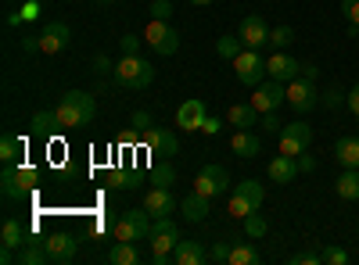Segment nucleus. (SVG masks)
<instances>
[{"mask_svg": "<svg viewBox=\"0 0 359 265\" xmlns=\"http://www.w3.org/2000/svg\"><path fill=\"white\" fill-rule=\"evenodd\" d=\"M111 83L118 90H147L155 83V65L140 54H123V62L111 69Z\"/></svg>", "mask_w": 359, "mask_h": 265, "instance_id": "f257e3e1", "label": "nucleus"}, {"mask_svg": "<svg viewBox=\"0 0 359 265\" xmlns=\"http://www.w3.org/2000/svg\"><path fill=\"white\" fill-rule=\"evenodd\" d=\"M54 115H57V126H62V129H79L86 122H94L97 101L90 97V94H83V90H69L62 101H57Z\"/></svg>", "mask_w": 359, "mask_h": 265, "instance_id": "f03ea898", "label": "nucleus"}, {"mask_svg": "<svg viewBox=\"0 0 359 265\" xmlns=\"http://www.w3.org/2000/svg\"><path fill=\"white\" fill-rule=\"evenodd\" d=\"M151 262L155 265H169L172 262V251H176V244H180V226L172 222V215H162V219H155L151 222Z\"/></svg>", "mask_w": 359, "mask_h": 265, "instance_id": "7ed1b4c3", "label": "nucleus"}, {"mask_svg": "<svg viewBox=\"0 0 359 265\" xmlns=\"http://www.w3.org/2000/svg\"><path fill=\"white\" fill-rule=\"evenodd\" d=\"M151 215H147V208L140 204V208H130V212H123L115 219V229H111V237L115 241H133V244H140V241H147L151 237Z\"/></svg>", "mask_w": 359, "mask_h": 265, "instance_id": "20e7f679", "label": "nucleus"}, {"mask_svg": "<svg viewBox=\"0 0 359 265\" xmlns=\"http://www.w3.org/2000/svg\"><path fill=\"white\" fill-rule=\"evenodd\" d=\"M144 43L151 47L158 57H169V54H176L180 50V33L169 25V22H162V18H151L144 25Z\"/></svg>", "mask_w": 359, "mask_h": 265, "instance_id": "39448f33", "label": "nucleus"}, {"mask_svg": "<svg viewBox=\"0 0 359 265\" xmlns=\"http://www.w3.org/2000/svg\"><path fill=\"white\" fill-rule=\"evenodd\" d=\"M233 72H237V83H245V86H255L266 79V57L259 54V50H252V47H245L241 54L233 57Z\"/></svg>", "mask_w": 359, "mask_h": 265, "instance_id": "423d86ee", "label": "nucleus"}, {"mask_svg": "<svg viewBox=\"0 0 359 265\" xmlns=\"http://www.w3.org/2000/svg\"><path fill=\"white\" fill-rule=\"evenodd\" d=\"M316 104H320V94H316L313 79L298 76V79L287 83V108H291L294 115H306V111H313Z\"/></svg>", "mask_w": 359, "mask_h": 265, "instance_id": "0eeeda50", "label": "nucleus"}, {"mask_svg": "<svg viewBox=\"0 0 359 265\" xmlns=\"http://www.w3.org/2000/svg\"><path fill=\"white\" fill-rule=\"evenodd\" d=\"M252 104L259 115L266 111H277L280 104H287V83H277V79H262L255 86V94H252Z\"/></svg>", "mask_w": 359, "mask_h": 265, "instance_id": "6e6552de", "label": "nucleus"}, {"mask_svg": "<svg viewBox=\"0 0 359 265\" xmlns=\"http://www.w3.org/2000/svg\"><path fill=\"white\" fill-rule=\"evenodd\" d=\"M43 248H47V258L54 265H72L79 255V241L72 233H50V237H43Z\"/></svg>", "mask_w": 359, "mask_h": 265, "instance_id": "1a4fd4ad", "label": "nucleus"}, {"mask_svg": "<svg viewBox=\"0 0 359 265\" xmlns=\"http://www.w3.org/2000/svg\"><path fill=\"white\" fill-rule=\"evenodd\" d=\"M226 187H230V172L223 165H205L194 180V190L205 194V197H223Z\"/></svg>", "mask_w": 359, "mask_h": 265, "instance_id": "9d476101", "label": "nucleus"}, {"mask_svg": "<svg viewBox=\"0 0 359 265\" xmlns=\"http://www.w3.org/2000/svg\"><path fill=\"white\" fill-rule=\"evenodd\" d=\"M309 143H313V126H306V122H291L280 129V155L298 158L302 151H309Z\"/></svg>", "mask_w": 359, "mask_h": 265, "instance_id": "9b49d317", "label": "nucleus"}, {"mask_svg": "<svg viewBox=\"0 0 359 265\" xmlns=\"http://www.w3.org/2000/svg\"><path fill=\"white\" fill-rule=\"evenodd\" d=\"M69 43H72V29L65 22H47L40 29V50L43 54H62Z\"/></svg>", "mask_w": 359, "mask_h": 265, "instance_id": "f8f14e48", "label": "nucleus"}, {"mask_svg": "<svg viewBox=\"0 0 359 265\" xmlns=\"http://www.w3.org/2000/svg\"><path fill=\"white\" fill-rule=\"evenodd\" d=\"M237 36L245 40V47L259 50V47H266V43H269V25L262 22V15H245V18H241V25H237Z\"/></svg>", "mask_w": 359, "mask_h": 265, "instance_id": "ddd939ff", "label": "nucleus"}, {"mask_svg": "<svg viewBox=\"0 0 359 265\" xmlns=\"http://www.w3.org/2000/svg\"><path fill=\"white\" fill-rule=\"evenodd\" d=\"M144 147H147L151 155H165V158L180 155V140H176V133H172V129H158V126L144 129Z\"/></svg>", "mask_w": 359, "mask_h": 265, "instance_id": "4468645a", "label": "nucleus"}, {"mask_svg": "<svg viewBox=\"0 0 359 265\" xmlns=\"http://www.w3.org/2000/svg\"><path fill=\"white\" fill-rule=\"evenodd\" d=\"M298 72H302V62H294V57L284 54V50H277L273 57H266V76H269V79L291 83V79H298Z\"/></svg>", "mask_w": 359, "mask_h": 265, "instance_id": "2eb2a0df", "label": "nucleus"}, {"mask_svg": "<svg viewBox=\"0 0 359 265\" xmlns=\"http://www.w3.org/2000/svg\"><path fill=\"white\" fill-rule=\"evenodd\" d=\"M205 119H208V108H205V101H198V97H191V101H184V104L176 108V126L187 129V133L201 129Z\"/></svg>", "mask_w": 359, "mask_h": 265, "instance_id": "dca6fc26", "label": "nucleus"}, {"mask_svg": "<svg viewBox=\"0 0 359 265\" xmlns=\"http://www.w3.org/2000/svg\"><path fill=\"white\" fill-rule=\"evenodd\" d=\"M144 208H147V215H151V219L172 215L176 212V201H172L169 187H151V190H147L144 194Z\"/></svg>", "mask_w": 359, "mask_h": 265, "instance_id": "f3484780", "label": "nucleus"}, {"mask_svg": "<svg viewBox=\"0 0 359 265\" xmlns=\"http://www.w3.org/2000/svg\"><path fill=\"white\" fill-rule=\"evenodd\" d=\"M180 212H184L187 222H205L208 212H212V197H205V194H187L184 201H180Z\"/></svg>", "mask_w": 359, "mask_h": 265, "instance_id": "a211bd4d", "label": "nucleus"}, {"mask_svg": "<svg viewBox=\"0 0 359 265\" xmlns=\"http://www.w3.org/2000/svg\"><path fill=\"white\" fill-rule=\"evenodd\" d=\"M230 151H233L237 158H255V155L262 151V143H259V136H255L252 129H233V136H230Z\"/></svg>", "mask_w": 359, "mask_h": 265, "instance_id": "6ab92c4d", "label": "nucleus"}, {"mask_svg": "<svg viewBox=\"0 0 359 265\" xmlns=\"http://www.w3.org/2000/svg\"><path fill=\"white\" fill-rule=\"evenodd\" d=\"M0 190H4V201H25L29 197V187L18 180L15 165H4V172H0Z\"/></svg>", "mask_w": 359, "mask_h": 265, "instance_id": "aec40b11", "label": "nucleus"}, {"mask_svg": "<svg viewBox=\"0 0 359 265\" xmlns=\"http://www.w3.org/2000/svg\"><path fill=\"white\" fill-rule=\"evenodd\" d=\"M269 180H273V183H294V176H298V162L291 158V155H277L273 162H269Z\"/></svg>", "mask_w": 359, "mask_h": 265, "instance_id": "412c9836", "label": "nucleus"}, {"mask_svg": "<svg viewBox=\"0 0 359 265\" xmlns=\"http://www.w3.org/2000/svg\"><path fill=\"white\" fill-rule=\"evenodd\" d=\"M259 119L262 115L255 111V104H230V111H226V122L233 129H252V126H259Z\"/></svg>", "mask_w": 359, "mask_h": 265, "instance_id": "4be33fe9", "label": "nucleus"}, {"mask_svg": "<svg viewBox=\"0 0 359 265\" xmlns=\"http://www.w3.org/2000/svg\"><path fill=\"white\" fill-rule=\"evenodd\" d=\"M0 244L11 248V251H18V248L29 244V241H25V226H22V219H15V215L4 219V226H0Z\"/></svg>", "mask_w": 359, "mask_h": 265, "instance_id": "5701e85b", "label": "nucleus"}, {"mask_svg": "<svg viewBox=\"0 0 359 265\" xmlns=\"http://www.w3.org/2000/svg\"><path fill=\"white\" fill-rule=\"evenodd\" d=\"M208 255H205V248L198 244V241H184L180 237V244H176V251H172V262L176 265H201Z\"/></svg>", "mask_w": 359, "mask_h": 265, "instance_id": "b1692460", "label": "nucleus"}, {"mask_svg": "<svg viewBox=\"0 0 359 265\" xmlns=\"http://www.w3.org/2000/svg\"><path fill=\"white\" fill-rule=\"evenodd\" d=\"M108 262L111 265H140V248L133 241H115L108 248Z\"/></svg>", "mask_w": 359, "mask_h": 265, "instance_id": "393cba45", "label": "nucleus"}, {"mask_svg": "<svg viewBox=\"0 0 359 265\" xmlns=\"http://www.w3.org/2000/svg\"><path fill=\"white\" fill-rule=\"evenodd\" d=\"M334 158L345 169H359V136H338L334 140Z\"/></svg>", "mask_w": 359, "mask_h": 265, "instance_id": "a878e982", "label": "nucleus"}, {"mask_svg": "<svg viewBox=\"0 0 359 265\" xmlns=\"http://www.w3.org/2000/svg\"><path fill=\"white\" fill-rule=\"evenodd\" d=\"M334 194L341 201H359V169H345L334 183Z\"/></svg>", "mask_w": 359, "mask_h": 265, "instance_id": "bb28decb", "label": "nucleus"}, {"mask_svg": "<svg viewBox=\"0 0 359 265\" xmlns=\"http://www.w3.org/2000/svg\"><path fill=\"white\" fill-rule=\"evenodd\" d=\"M255 262H259V251L252 248V237H248V241H233L226 265H255Z\"/></svg>", "mask_w": 359, "mask_h": 265, "instance_id": "cd10ccee", "label": "nucleus"}, {"mask_svg": "<svg viewBox=\"0 0 359 265\" xmlns=\"http://www.w3.org/2000/svg\"><path fill=\"white\" fill-rule=\"evenodd\" d=\"M241 50H245V40L237 36V33H226V36L216 40V54L223 57V62H233V57L241 54Z\"/></svg>", "mask_w": 359, "mask_h": 265, "instance_id": "c85d7f7f", "label": "nucleus"}, {"mask_svg": "<svg viewBox=\"0 0 359 265\" xmlns=\"http://www.w3.org/2000/svg\"><path fill=\"white\" fill-rule=\"evenodd\" d=\"M22 151H25V143H22L18 136L4 133V140H0V162H4V165H15V162L22 158Z\"/></svg>", "mask_w": 359, "mask_h": 265, "instance_id": "c756f323", "label": "nucleus"}, {"mask_svg": "<svg viewBox=\"0 0 359 265\" xmlns=\"http://www.w3.org/2000/svg\"><path fill=\"white\" fill-rule=\"evenodd\" d=\"M233 194H241L245 201H252L255 208H259V204H262V197H266V190H262V183H259V180H241V183L233 187Z\"/></svg>", "mask_w": 359, "mask_h": 265, "instance_id": "7c9ffc66", "label": "nucleus"}, {"mask_svg": "<svg viewBox=\"0 0 359 265\" xmlns=\"http://www.w3.org/2000/svg\"><path fill=\"white\" fill-rule=\"evenodd\" d=\"M226 212H230L233 219H248V215H252V212H259V208H255L252 201H245L241 194H230V201H226Z\"/></svg>", "mask_w": 359, "mask_h": 265, "instance_id": "2f4dec72", "label": "nucleus"}, {"mask_svg": "<svg viewBox=\"0 0 359 265\" xmlns=\"http://www.w3.org/2000/svg\"><path fill=\"white\" fill-rule=\"evenodd\" d=\"M54 129H62V126H57V115H54V111H36V115H33V133L47 136V133H54Z\"/></svg>", "mask_w": 359, "mask_h": 265, "instance_id": "473e14b6", "label": "nucleus"}, {"mask_svg": "<svg viewBox=\"0 0 359 265\" xmlns=\"http://www.w3.org/2000/svg\"><path fill=\"white\" fill-rule=\"evenodd\" d=\"M151 183H155V187H172V183H176V169L169 165V158L151 169Z\"/></svg>", "mask_w": 359, "mask_h": 265, "instance_id": "72a5a7b5", "label": "nucleus"}, {"mask_svg": "<svg viewBox=\"0 0 359 265\" xmlns=\"http://www.w3.org/2000/svg\"><path fill=\"white\" fill-rule=\"evenodd\" d=\"M245 222V237H252V241H259V237H266V233H269V222L259 215V212H252L248 219H241Z\"/></svg>", "mask_w": 359, "mask_h": 265, "instance_id": "f704fd0d", "label": "nucleus"}, {"mask_svg": "<svg viewBox=\"0 0 359 265\" xmlns=\"http://www.w3.org/2000/svg\"><path fill=\"white\" fill-rule=\"evenodd\" d=\"M269 43H273L277 50L291 47V43H294V29H291V25H277V29H269Z\"/></svg>", "mask_w": 359, "mask_h": 265, "instance_id": "c9c22d12", "label": "nucleus"}, {"mask_svg": "<svg viewBox=\"0 0 359 265\" xmlns=\"http://www.w3.org/2000/svg\"><path fill=\"white\" fill-rule=\"evenodd\" d=\"M230 248H233V241H230V237L216 241V244H212V251H208V262H216V265H226V262H230Z\"/></svg>", "mask_w": 359, "mask_h": 265, "instance_id": "e433bc0d", "label": "nucleus"}, {"mask_svg": "<svg viewBox=\"0 0 359 265\" xmlns=\"http://www.w3.org/2000/svg\"><path fill=\"white\" fill-rule=\"evenodd\" d=\"M36 18H40V0H29V4L22 8V15H11L8 22L18 25V22H36Z\"/></svg>", "mask_w": 359, "mask_h": 265, "instance_id": "4c0bfd02", "label": "nucleus"}, {"mask_svg": "<svg viewBox=\"0 0 359 265\" xmlns=\"http://www.w3.org/2000/svg\"><path fill=\"white\" fill-rule=\"evenodd\" d=\"M316 262H323V251H316V248H309V251H298V255H291V265H316Z\"/></svg>", "mask_w": 359, "mask_h": 265, "instance_id": "58836bf2", "label": "nucleus"}, {"mask_svg": "<svg viewBox=\"0 0 359 265\" xmlns=\"http://www.w3.org/2000/svg\"><path fill=\"white\" fill-rule=\"evenodd\" d=\"M15 169H18V180H22L29 190H33V187H36V180H40V172H36L33 165H22V162H15Z\"/></svg>", "mask_w": 359, "mask_h": 265, "instance_id": "ea45409f", "label": "nucleus"}, {"mask_svg": "<svg viewBox=\"0 0 359 265\" xmlns=\"http://www.w3.org/2000/svg\"><path fill=\"white\" fill-rule=\"evenodd\" d=\"M111 183L123 187V190H130V187L140 183V172H111Z\"/></svg>", "mask_w": 359, "mask_h": 265, "instance_id": "a19ab883", "label": "nucleus"}, {"mask_svg": "<svg viewBox=\"0 0 359 265\" xmlns=\"http://www.w3.org/2000/svg\"><path fill=\"white\" fill-rule=\"evenodd\" d=\"M345 97H348V94H341L338 86H331L327 94H320V104H323V108H338V104H345Z\"/></svg>", "mask_w": 359, "mask_h": 265, "instance_id": "79ce46f5", "label": "nucleus"}, {"mask_svg": "<svg viewBox=\"0 0 359 265\" xmlns=\"http://www.w3.org/2000/svg\"><path fill=\"white\" fill-rule=\"evenodd\" d=\"M147 11H151V18H162V22L172 18V4H169V0H151V8H147Z\"/></svg>", "mask_w": 359, "mask_h": 265, "instance_id": "37998d69", "label": "nucleus"}, {"mask_svg": "<svg viewBox=\"0 0 359 265\" xmlns=\"http://www.w3.org/2000/svg\"><path fill=\"white\" fill-rule=\"evenodd\" d=\"M348 262V251L341 248H323V265H345Z\"/></svg>", "mask_w": 359, "mask_h": 265, "instance_id": "c03bdc74", "label": "nucleus"}, {"mask_svg": "<svg viewBox=\"0 0 359 265\" xmlns=\"http://www.w3.org/2000/svg\"><path fill=\"white\" fill-rule=\"evenodd\" d=\"M341 15L348 25H359V0H341Z\"/></svg>", "mask_w": 359, "mask_h": 265, "instance_id": "a18cd8bd", "label": "nucleus"}, {"mask_svg": "<svg viewBox=\"0 0 359 265\" xmlns=\"http://www.w3.org/2000/svg\"><path fill=\"white\" fill-rule=\"evenodd\" d=\"M140 43H144V36H133V33H126L123 40H118V47H123V54H140Z\"/></svg>", "mask_w": 359, "mask_h": 265, "instance_id": "49530a36", "label": "nucleus"}, {"mask_svg": "<svg viewBox=\"0 0 359 265\" xmlns=\"http://www.w3.org/2000/svg\"><path fill=\"white\" fill-rule=\"evenodd\" d=\"M22 50H25V54H43V50H40V33H25V36H22Z\"/></svg>", "mask_w": 359, "mask_h": 265, "instance_id": "de8ad7c7", "label": "nucleus"}, {"mask_svg": "<svg viewBox=\"0 0 359 265\" xmlns=\"http://www.w3.org/2000/svg\"><path fill=\"white\" fill-rule=\"evenodd\" d=\"M259 126H262V133H280V119L273 111H266L262 119H259Z\"/></svg>", "mask_w": 359, "mask_h": 265, "instance_id": "09e8293b", "label": "nucleus"}, {"mask_svg": "<svg viewBox=\"0 0 359 265\" xmlns=\"http://www.w3.org/2000/svg\"><path fill=\"white\" fill-rule=\"evenodd\" d=\"M294 162H298V172H313V169H316V158H313L309 151H302Z\"/></svg>", "mask_w": 359, "mask_h": 265, "instance_id": "8fccbe9b", "label": "nucleus"}, {"mask_svg": "<svg viewBox=\"0 0 359 265\" xmlns=\"http://www.w3.org/2000/svg\"><path fill=\"white\" fill-rule=\"evenodd\" d=\"M111 69H115V65L108 62L104 54H97V57H94V72H97V76H111Z\"/></svg>", "mask_w": 359, "mask_h": 265, "instance_id": "3c124183", "label": "nucleus"}, {"mask_svg": "<svg viewBox=\"0 0 359 265\" xmlns=\"http://www.w3.org/2000/svg\"><path fill=\"white\" fill-rule=\"evenodd\" d=\"M219 129H223V119H216V115H208L205 126H201V133H208V136H216Z\"/></svg>", "mask_w": 359, "mask_h": 265, "instance_id": "603ef678", "label": "nucleus"}, {"mask_svg": "<svg viewBox=\"0 0 359 265\" xmlns=\"http://www.w3.org/2000/svg\"><path fill=\"white\" fill-rule=\"evenodd\" d=\"M345 104H348V111L355 115V119H359V83L352 86V90H348V97H345Z\"/></svg>", "mask_w": 359, "mask_h": 265, "instance_id": "864d4df0", "label": "nucleus"}, {"mask_svg": "<svg viewBox=\"0 0 359 265\" xmlns=\"http://www.w3.org/2000/svg\"><path fill=\"white\" fill-rule=\"evenodd\" d=\"M133 126L144 133V129H151V115H147V111H133Z\"/></svg>", "mask_w": 359, "mask_h": 265, "instance_id": "5fc2aeb1", "label": "nucleus"}, {"mask_svg": "<svg viewBox=\"0 0 359 265\" xmlns=\"http://www.w3.org/2000/svg\"><path fill=\"white\" fill-rule=\"evenodd\" d=\"M298 76H306V79H313V83H316V76H320V69H316L313 62H302V72H298Z\"/></svg>", "mask_w": 359, "mask_h": 265, "instance_id": "6e6d98bb", "label": "nucleus"}, {"mask_svg": "<svg viewBox=\"0 0 359 265\" xmlns=\"http://www.w3.org/2000/svg\"><path fill=\"white\" fill-rule=\"evenodd\" d=\"M187 4H194V8H208V4H216V0H187Z\"/></svg>", "mask_w": 359, "mask_h": 265, "instance_id": "4d7b16f0", "label": "nucleus"}, {"mask_svg": "<svg viewBox=\"0 0 359 265\" xmlns=\"http://www.w3.org/2000/svg\"><path fill=\"white\" fill-rule=\"evenodd\" d=\"M348 36H352V40L359 43V25H348Z\"/></svg>", "mask_w": 359, "mask_h": 265, "instance_id": "13d9d810", "label": "nucleus"}, {"mask_svg": "<svg viewBox=\"0 0 359 265\" xmlns=\"http://www.w3.org/2000/svg\"><path fill=\"white\" fill-rule=\"evenodd\" d=\"M97 4H115V0H97Z\"/></svg>", "mask_w": 359, "mask_h": 265, "instance_id": "bf43d9fd", "label": "nucleus"}]
</instances>
